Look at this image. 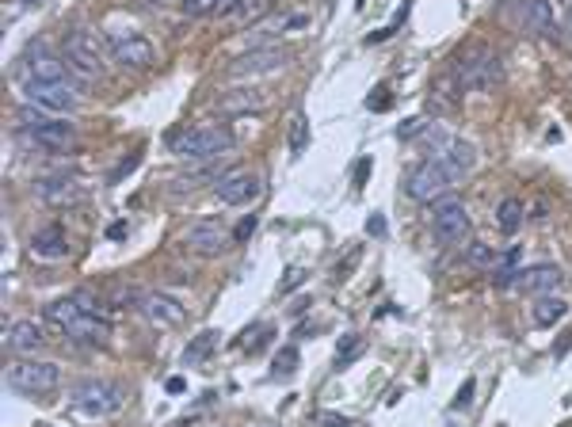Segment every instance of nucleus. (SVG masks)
<instances>
[{
    "mask_svg": "<svg viewBox=\"0 0 572 427\" xmlns=\"http://www.w3.org/2000/svg\"><path fill=\"white\" fill-rule=\"evenodd\" d=\"M237 146V138L229 126H195V130H183L180 138H172V153L180 156V161H218V156H226L229 149Z\"/></svg>",
    "mask_w": 572,
    "mask_h": 427,
    "instance_id": "1",
    "label": "nucleus"
},
{
    "mask_svg": "<svg viewBox=\"0 0 572 427\" xmlns=\"http://www.w3.org/2000/svg\"><path fill=\"white\" fill-rule=\"evenodd\" d=\"M20 126H23V134L35 141L39 149L46 153H61V149H69L73 141H76V130H73V122L66 119H54L50 111H42V107H20Z\"/></svg>",
    "mask_w": 572,
    "mask_h": 427,
    "instance_id": "2",
    "label": "nucleus"
},
{
    "mask_svg": "<svg viewBox=\"0 0 572 427\" xmlns=\"http://www.w3.org/2000/svg\"><path fill=\"white\" fill-rule=\"evenodd\" d=\"M107 50L111 46L95 35L88 27H76L66 35V61L73 73H81L85 81H95V76H103V66H107Z\"/></svg>",
    "mask_w": 572,
    "mask_h": 427,
    "instance_id": "3",
    "label": "nucleus"
},
{
    "mask_svg": "<svg viewBox=\"0 0 572 427\" xmlns=\"http://www.w3.org/2000/svg\"><path fill=\"white\" fill-rule=\"evenodd\" d=\"M8 386L15 393H27V397H42V393H54L61 386V367L50 359H23L8 367Z\"/></svg>",
    "mask_w": 572,
    "mask_h": 427,
    "instance_id": "4",
    "label": "nucleus"
},
{
    "mask_svg": "<svg viewBox=\"0 0 572 427\" xmlns=\"http://www.w3.org/2000/svg\"><path fill=\"white\" fill-rule=\"evenodd\" d=\"M69 401L76 413H85V416H115L126 405V389L115 382H95V378H88V382L73 386Z\"/></svg>",
    "mask_w": 572,
    "mask_h": 427,
    "instance_id": "5",
    "label": "nucleus"
},
{
    "mask_svg": "<svg viewBox=\"0 0 572 427\" xmlns=\"http://www.w3.org/2000/svg\"><path fill=\"white\" fill-rule=\"evenodd\" d=\"M451 187H454V176L447 172V165L435 161V156L420 161L405 176V195L416 199V202H439L442 195H451Z\"/></svg>",
    "mask_w": 572,
    "mask_h": 427,
    "instance_id": "6",
    "label": "nucleus"
},
{
    "mask_svg": "<svg viewBox=\"0 0 572 427\" xmlns=\"http://www.w3.org/2000/svg\"><path fill=\"white\" fill-rule=\"evenodd\" d=\"M469 214H466V202L458 199V195H442L439 202H432V233H435V241L439 245H462L469 241Z\"/></svg>",
    "mask_w": 572,
    "mask_h": 427,
    "instance_id": "7",
    "label": "nucleus"
},
{
    "mask_svg": "<svg viewBox=\"0 0 572 427\" xmlns=\"http://www.w3.org/2000/svg\"><path fill=\"white\" fill-rule=\"evenodd\" d=\"M23 100L31 107L50 111V115H73L81 107V96H76L73 85H54V81H23Z\"/></svg>",
    "mask_w": 572,
    "mask_h": 427,
    "instance_id": "8",
    "label": "nucleus"
},
{
    "mask_svg": "<svg viewBox=\"0 0 572 427\" xmlns=\"http://www.w3.org/2000/svg\"><path fill=\"white\" fill-rule=\"evenodd\" d=\"M107 46H111V61H119L122 69H149L156 58L153 42L141 39L138 31H111Z\"/></svg>",
    "mask_w": 572,
    "mask_h": 427,
    "instance_id": "9",
    "label": "nucleus"
},
{
    "mask_svg": "<svg viewBox=\"0 0 572 427\" xmlns=\"http://www.w3.org/2000/svg\"><path fill=\"white\" fill-rule=\"evenodd\" d=\"M500 81V58L485 50V46H477L473 54L462 58V66H458V85L469 88V92H485Z\"/></svg>",
    "mask_w": 572,
    "mask_h": 427,
    "instance_id": "10",
    "label": "nucleus"
},
{
    "mask_svg": "<svg viewBox=\"0 0 572 427\" xmlns=\"http://www.w3.org/2000/svg\"><path fill=\"white\" fill-rule=\"evenodd\" d=\"M183 245L191 252H199V256H218V252H226L229 233H226V226H221V218H199V221L187 226Z\"/></svg>",
    "mask_w": 572,
    "mask_h": 427,
    "instance_id": "11",
    "label": "nucleus"
},
{
    "mask_svg": "<svg viewBox=\"0 0 572 427\" xmlns=\"http://www.w3.org/2000/svg\"><path fill=\"white\" fill-rule=\"evenodd\" d=\"M290 54L286 50H275V46H264V50H248L245 58H237L229 66V76L233 81H245V76H267V73H279Z\"/></svg>",
    "mask_w": 572,
    "mask_h": 427,
    "instance_id": "12",
    "label": "nucleus"
},
{
    "mask_svg": "<svg viewBox=\"0 0 572 427\" xmlns=\"http://www.w3.org/2000/svg\"><path fill=\"white\" fill-rule=\"evenodd\" d=\"M23 69H27V81L69 85V61H61L58 54L46 50V46H31V50L23 54Z\"/></svg>",
    "mask_w": 572,
    "mask_h": 427,
    "instance_id": "13",
    "label": "nucleus"
},
{
    "mask_svg": "<svg viewBox=\"0 0 572 427\" xmlns=\"http://www.w3.org/2000/svg\"><path fill=\"white\" fill-rule=\"evenodd\" d=\"M260 176H252V172H226V176L218 180V199L226 202V207H248V202L260 199Z\"/></svg>",
    "mask_w": 572,
    "mask_h": 427,
    "instance_id": "14",
    "label": "nucleus"
},
{
    "mask_svg": "<svg viewBox=\"0 0 572 427\" xmlns=\"http://www.w3.org/2000/svg\"><path fill=\"white\" fill-rule=\"evenodd\" d=\"M141 313H146V321H149L153 328H180L183 317H187L183 306L176 302V298H172V294H161V290L141 298Z\"/></svg>",
    "mask_w": 572,
    "mask_h": 427,
    "instance_id": "15",
    "label": "nucleus"
},
{
    "mask_svg": "<svg viewBox=\"0 0 572 427\" xmlns=\"http://www.w3.org/2000/svg\"><path fill=\"white\" fill-rule=\"evenodd\" d=\"M565 282V275H561V267L558 263H534V267H527V271H519V279H515V287L523 290V294H553Z\"/></svg>",
    "mask_w": 572,
    "mask_h": 427,
    "instance_id": "16",
    "label": "nucleus"
},
{
    "mask_svg": "<svg viewBox=\"0 0 572 427\" xmlns=\"http://www.w3.org/2000/svg\"><path fill=\"white\" fill-rule=\"evenodd\" d=\"M31 252H35L39 260H61L69 252V236H66V226H58V221H50V226H42L31 233Z\"/></svg>",
    "mask_w": 572,
    "mask_h": 427,
    "instance_id": "17",
    "label": "nucleus"
},
{
    "mask_svg": "<svg viewBox=\"0 0 572 427\" xmlns=\"http://www.w3.org/2000/svg\"><path fill=\"white\" fill-rule=\"evenodd\" d=\"M35 195L50 207H73V202H81V183L73 176H46L35 183Z\"/></svg>",
    "mask_w": 572,
    "mask_h": 427,
    "instance_id": "18",
    "label": "nucleus"
},
{
    "mask_svg": "<svg viewBox=\"0 0 572 427\" xmlns=\"http://www.w3.org/2000/svg\"><path fill=\"white\" fill-rule=\"evenodd\" d=\"M4 343H8V351H15V355H31V351H39V347L46 343V336H42V325H35V321H12L8 325V332H4Z\"/></svg>",
    "mask_w": 572,
    "mask_h": 427,
    "instance_id": "19",
    "label": "nucleus"
},
{
    "mask_svg": "<svg viewBox=\"0 0 572 427\" xmlns=\"http://www.w3.org/2000/svg\"><path fill=\"white\" fill-rule=\"evenodd\" d=\"M523 27L534 31V35H542V39L558 35V20H553L550 0H527V4H523Z\"/></svg>",
    "mask_w": 572,
    "mask_h": 427,
    "instance_id": "20",
    "label": "nucleus"
},
{
    "mask_svg": "<svg viewBox=\"0 0 572 427\" xmlns=\"http://www.w3.org/2000/svg\"><path fill=\"white\" fill-rule=\"evenodd\" d=\"M81 313H85V306L76 302V298H58V302L46 306V321H50V325L61 332V336H66V332L73 328V321L81 317Z\"/></svg>",
    "mask_w": 572,
    "mask_h": 427,
    "instance_id": "21",
    "label": "nucleus"
},
{
    "mask_svg": "<svg viewBox=\"0 0 572 427\" xmlns=\"http://www.w3.org/2000/svg\"><path fill=\"white\" fill-rule=\"evenodd\" d=\"M565 313H568V302H565V298L542 294V298H538V302H534L531 317H534V325H538V328H553L558 321H565Z\"/></svg>",
    "mask_w": 572,
    "mask_h": 427,
    "instance_id": "22",
    "label": "nucleus"
},
{
    "mask_svg": "<svg viewBox=\"0 0 572 427\" xmlns=\"http://www.w3.org/2000/svg\"><path fill=\"white\" fill-rule=\"evenodd\" d=\"M523 214H527V210H523L519 199H504L500 207H496V226H500L507 236H512V233L523 229Z\"/></svg>",
    "mask_w": 572,
    "mask_h": 427,
    "instance_id": "23",
    "label": "nucleus"
},
{
    "mask_svg": "<svg viewBox=\"0 0 572 427\" xmlns=\"http://www.w3.org/2000/svg\"><path fill=\"white\" fill-rule=\"evenodd\" d=\"M260 107H264L260 92H233V96L221 100V111H226V115H241V111H260Z\"/></svg>",
    "mask_w": 572,
    "mask_h": 427,
    "instance_id": "24",
    "label": "nucleus"
},
{
    "mask_svg": "<svg viewBox=\"0 0 572 427\" xmlns=\"http://www.w3.org/2000/svg\"><path fill=\"white\" fill-rule=\"evenodd\" d=\"M218 347V332H199L195 340L187 343V351H183V362H191V367H195V362H202L206 355H210Z\"/></svg>",
    "mask_w": 572,
    "mask_h": 427,
    "instance_id": "25",
    "label": "nucleus"
},
{
    "mask_svg": "<svg viewBox=\"0 0 572 427\" xmlns=\"http://www.w3.org/2000/svg\"><path fill=\"white\" fill-rule=\"evenodd\" d=\"M272 4H275V0H241V4H237V8L226 15V20H248V23H256L260 15L272 12Z\"/></svg>",
    "mask_w": 572,
    "mask_h": 427,
    "instance_id": "26",
    "label": "nucleus"
},
{
    "mask_svg": "<svg viewBox=\"0 0 572 427\" xmlns=\"http://www.w3.org/2000/svg\"><path fill=\"white\" fill-rule=\"evenodd\" d=\"M286 146H290V153H301L309 146V122L306 115H294L290 119V134H286Z\"/></svg>",
    "mask_w": 572,
    "mask_h": 427,
    "instance_id": "27",
    "label": "nucleus"
},
{
    "mask_svg": "<svg viewBox=\"0 0 572 427\" xmlns=\"http://www.w3.org/2000/svg\"><path fill=\"white\" fill-rule=\"evenodd\" d=\"M359 351H362V340L355 336V332H347V336L340 340V347H336V367H340V370L352 367V362L359 359Z\"/></svg>",
    "mask_w": 572,
    "mask_h": 427,
    "instance_id": "28",
    "label": "nucleus"
},
{
    "mask_svg": "<svg viewBox=\"0 0 572 427\" xmlns=\"http://www.w3.org/2000/svg\"><path fill=\"white\" fill-rule=\"evenodd\" d=\"M294 370H298V347H282V351L275 355V378H294Z\"/></svg>",
    "mask_w": 572,
    "mask_h": 427,
    "instance_id": "29",
    "label": "nucleus"
},
{
    "mask_svg": "<svg viewBox=\"0 0 572 427\" xmlns=\"http://www.w3.org/2000/svg\"><path fill=\"white\" fill-rule=\"evenodd\" d=\"M466 260L473 263V267H488V271H492V267H496V252H492L488 245H469V252H466Z\"/></svg>",
    "mask_w": 572,
    "mask_h": 427,
    "instance_id": "30",
    "label": "nucleus"
},
{
    "mask_svg": "<svg viewBox=\"0 0 572 427\" xmlns=\"http://www.w3.org/2000/svg\"><path fill=\"white\" fill-rule=\"evenodd\" d=\"M301 282H306V267H290V271H286V279L279 282V294L286 298V294H290V290H298V287H301Z\"/></svg>",
    "mask_w": 572,
    "mask_h": 427,
    "instance_id": "31",
    "label": "nucleus"
},
{
    "mask_svg": "<svg viewBox=\"0 0 572 427\" xmlns=\"http://www.w3.org/2000/svg\"><path fill=\"white\" fill-rule=\"evenodd\" d=\"M367 107H371V111H389V107H393L389 88H386V85H378V88H374V96H367Z\"/></svg>",
    "mask_w": 572,
    "mask_h": 427,
    "instance_id": "32",
    "label": "nucleus"
},
{
    "mask_svg": "<svg viewBox=\"0 0 572 427\" xmlns=\"http://www.w3.org/2000/svg\"><path fill=\"white\" fill-rule=\"evenodd\" d=\"M252 332H256V340H252V343H245V351H248V355H260L264 347H267V340H272V328H267V325H256Z\"/></svg>",
    "mask_w": 572,
    "mask_h": 427,
    "instance_id": "33",
    "label": "nucleus"
},
{
    "mask_svg": "<svg viewBox=\"0 0 572 427\" xmlns=\"http://www.w3.org/2000/svg\"><path fill=\"white\" fill-rule=\"evenodd\" d=\"M221 0H183V8L187 15H206V12H218Z\"/></svg>",
    "mask_w": 572,
    "mask_h": 427,
    "instance_id": "34",
    "label": "nucleus"
},
{
    "mask_svg": "<svg viewBox=\"0 0 572 427\" xmlns=\"http://www.w3.org/2000/svg\"><path fill=\"white\" fill-rule=\"evenodd\" d=\"M473 389H477V382H473V378H466V382H462V389H458V397H454V408H469V401H473Z\"/></svg>",
    "mask_w": 572,
    "mask_h": 427,
    "instance_id": "35",
    "label": "nucleus"
},
{
    "mask_svg": "<svg viewBox=\"0 0 572 427\" xmlns=\"http://www.w3.org/2000/svg\"><path fill=\"white\" fill-rule=\"evenodd\" d=\"M256 233V214H248V218H241V226H237V241H248V236Z\"/></svg>",
    "mask_w": 572,
    "mask_h": 427,
    "instance_id": "36",
    "label": "nucleus"
},
{
    "mask_svg": "<svg viewBox=\"0 0 572 427\" xmlns=\"http://www.w3.org/2000/svg\"><path fill=\"white\" fill-rule=\"evenodd\" d=\"M371 168H374V165H371V156H362V161L355 165V176H352V180H355V187H367V176H371Z\"/></svg>",
    "mask_w": 572,
    "mask_h": 427,
    "instance_id": "37",
    "label": "nucleus"
},
{
    "mask_svg": "<svg viewBox=\"0 0 572 427\" xmlns=\"http://www.w3.org/2000/svg\"><path fill=\"white\" fill-rule=\"evenodd\" d=\"M397 134H401V138L408 141V138H416V134H424V122H420V119H408V122H405V126H401V130H397Z\"/></svg>",
    "mask_w": 572,
    "mask_h": 427,
    "instance_id": "38",
    "label": "nucleus"
},
{
    "mask_svg": "<svg viewBox=\"0 0 572 427\" xmlns=\"http://www.w3.org/2000/svg\"><path fill=\"white\" fill-rule=\"evenodd\" d=\"M367 233H371V236H386V218H381V214H371Z\"/></svg>",
    "mask_w": 572,
    "mask_h": 427,
    "instance_id": "39",
    "label": "nucleus"
},
{
    "mask_svg": "<svg viewBox=\"0 0 572 427\" xmlns=\"http://www.w3.org/2000/svg\"><path fill=\"white\" fill-rule=\"evenodd\" d=\"M138 161H141V156H130V161H122V165L115 168V176H111V180H122L126 172H134V168H138Z\"/></svg>",
    "mask_w": 572,
    "mask_h": 427,
    "instance_id": "40",
    "label": "nucleus"
},
{
    "mask_svg": "<svg viewBox=\"0 0 572 427\" xmlns=\"http://www.w3.org/2000/svg\"><path fill=\"white\" fill-rule=\"evenodd\" d=\"M126 233H130V229H126V221H115V226H111V229H107V236H111V241H122V236H126Z\"/></svg>",
    "mask_w": 572,
    "mask_h": 427,
    "instance_id": "41",
    "label": "nucleus"
},
{
    "mask_svg": "<svg viewBox=\"0 0 572 427\" xmlns=\"http://www.w3.org/2000/svg\"><path fill=\"white\" fill-rule=\"evenodd\" d=\"M237 4H241V0H221V4H218V15H229Z\"/></svg>",
    "mask_w": 572,
    "mask_h": 427,
    "instance_id": "42",
    "label": "nucleus"
},
{
    "mask_svg": "<svg viewBox=\"0 0 572 427\" xmlns=\"http://www.w3.org/2000/svg\"><path fill=\"white\" fill-rule=\"evenodd\" d=\"M325 427H352V420H344V416H328Z\"/></svg>",
    "mask_w": 572,
    "mask_h": 427,
    "instance_id": "43",
    "label": "nucleus"
},
{
    "mask_svg": "<svg viewBox=\"0 0 572 427\" xmlns=\"http://www.w3.org/2000/svg\"><path fill=\"white\" fill-rule=\"evenodd\" d=\"M168 393H183V378H168Z\"/></svg>",
    "mask_w": 572,
    "mask_h": 427,
    "instance_id": "44",
    "label": "nucleus"
},
{
    "mask_svg": "<svg viewBox=\"0 0 572 427\" xmlns=\"http://www.w3.org/2000/svg\"><path fill=\"white\" fill-rule=\"evenodd\" d=\"M565 39H568V46H572V4H568V15H565Z\"/></svg>",
    "mask_w": 572,
    "mask_h": 427,
    "instance_id": "45",
    "label": "nucleus"
},
{
    "mask_svg": "<svg viewBox=\"0 0 572 427\" xmlns=\"http://www.w3.org/2000/svg\"><path fill=\"white\" fill-rule=\"evenodd\" d=\"M362 4H367V0H355V8H362Z\"/></svg>",
    "mask_w": 572,
    "mask_h": 427,
    "instance_id": "46",
    "label": "nucleus"
},
{
    "mask_svg": "<svg viewBox=\"0 0 572 427\" xmlns=\"http://www.w3.org/2000/svg\"><path fill=\"white\" fill-rule=\"evenodd\" d=\"M23 4H39V0H23Z\"/></svg>",
    "mask_w": 572,
    "mask_h": 427,
    "instance_id": "47",
    "label": "nucleus"
}]
</instances>
